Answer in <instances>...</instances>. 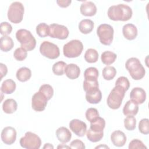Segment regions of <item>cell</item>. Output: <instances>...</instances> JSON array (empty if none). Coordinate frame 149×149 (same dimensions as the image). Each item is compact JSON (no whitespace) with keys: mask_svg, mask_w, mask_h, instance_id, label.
Listing matches in <instances>:
<instances>
[{"mask_svg":"<svg viewBox=\"0 0 149 149\" xmlns=\"http://www.w3.org/2000/svg\"><path fill=\"white\" fill-rule=\"evenodd\" d=\"M132 10L125 4H118L110 6L108 10V17L113 21H127L132 16Z\"/></svg>","mask_w":149,"mask_h":149,"instance_id":"cell-1","label":"cell"},{"mask_svg":"<svg viewBox=\"0 0 149 149\" xmlns=\"http://www.w3.org/2000/svg\"><path fill=\"white\" fill-rule=\"evenodd\" d=\"M125 67L134 80H140L145 75V69L139 59L137 58H130L128 59L126 62Z\"/></svg>","mask_w":149,"mask_h":149,"instance_id":"cell-2","label":"cell"},{"mask_svg":"<svg viewBox=\"0 0 149 149\" xmlns=\"http://www.w3.org/2000/svg\"><path fill=\"white\" fill-rule=\"evenodd\" d=\"M16 37L21 47L27 51H32L35 48L36 40L30 31L23 29H19L16 33Z\"/></svg>","mask_w":149,"mask_h":149,"instance_id":"cell-3","label":"cell"},{"mask_svg":"<svg viewBox=\"0 0 149 149\" xmlns=\"http://www.w3.org/2000/svg\"><path fill=\"white\" fill-rule=\"evenodd\" d=\"M126 91L119 86H115L107 98V105L112 109H117L120 107Z\"/></svg>","mask_w":149,"mask_h":149,"instance_id":"cell-4","label":"cell"},{"mask_svg":"<svg viewBox=\"0 0 149 149\" xmlns=\"http://www.w3.org/2000/svg\"><path fill=\"white\" fill-rule=\"evenodd\" d=\"M83 49V45L79 40H73L63 45V52L65 56L69 58L80 56Z\"/></svg>","mask_w":149,"mask_h":149,"instance_id":"cell-5","label":"cell"},{"mask_svg":"<svg viewBox=\"0 0 149 149\" xmlns=\"http://www.w3.org/2000/svg\"><path fill=\"white\" fill-rule=\"evenodd\" d=\"M24 8L23 5L20 2H12L8 11V18L13 23H20L23 18Z\"/></svg>","mask_w":149,"mask_h":149,"instance_id":"cell-6","label":"cell"},{"mask_svg":"<svg viewBox=\"0 0 149 149\" xmlns=\"http://www.w3.org/2000/svg\"><path fill=\"white\" fill-rule=\"evenodd\" d=\"M113 29L108 24H101L97 29L100 41L105 45H109L113 38Z\"/></svg>","mask_w":149,"mask_h":149,"instance_id":"cell-7","label":"cell"},{"mask_svg":"<svg viewBox=\"0 0 149 149\" xmlns=\"http://www.w3.org/2000/svg\"><path fill=\"white\" fill-rule=\"evenodd\" d=\"M22 147L27 149H38L41 144L40 137L31 132H27L23 137L20 139Z\"/></svg>","mask_w":149,"mask_h":149,"instance_id":"cell-8","label":"cell"},{"mask_svg":"<svg viewBox=\"0 0 149 149\" xmlns=\"http://www.w3.org/2000/svg\"><path fill=\"white\" fill-rule=\"evenodd\" d=\"M40 52L44 56L51 59H56L60 55L59 47L56 44L48 41H44L41 44Z\"/></svg>","mask_w":149,"mask_h":149,"instance_id":"cell-9","label":"cell"},{"mask_svg":"<svg viewBox=\"0 0 149 149\" xmlns=\"http://www.w3.org/2000/svg\"><path fill=\"white\" fill-rule=\"evenodd\" d=\"M49 36L51 38L65 40L69 36V30L63 25L54 23L49 25Z\"/></svg>","mask_w":149,"mask_h":149,"instance_id":"cell-10","label":"cell"},{"mask_svg":"<svg viewBox=\"0 0 149 149\" xmlns=\"http://www.w3.org/2000/svg\"><path fill=\"white\" fill-rule=\"evenodd\" d=\"M48 99L41 92L36 93L31 98L32 108L37 112L42 111L45 109L47 105Z\"/></svg>","mask_w":149,"mask_h":149,"instance_id":"cell-11","label":"cell"},{"mask_svg":"<svg viewBox=\"0 0 149 149\" xmlns=\"http://www.w3.org/2000/svg\"><path fill=\"white\" fill-rule=\"evenodd\" d=\"M16 135L17 133L14 127L7 126L2 130L1 135V140L5 144L11 145L16 141Z\"/></svg>","mask_w":149,"mask_h":149,"instance_id":"cell-12","label":"cell"},{"mask_svg":"<svg viewBox=\"0 0 149 149\" xmlns=\"http://www.w3.org/2000/svg\"><path fill=\"white\" fill-rule=\"evenodd\" d=\"M69 127L70 130L79 137L84 136L87 131V125L86 123L77 119H74L70 121Z\"/></svg>","mask_w":149,"mask_h":149,"instance_id":"cell-13","label":"cell"},{"mask_svg":"<svg viewBox=\"0 0 149 149\" xmlns=\"http://www.w3.org/2000/svg\"><path fill=\"white\" fill-rule=\"evenodd\" d=\"M130 100L137 104H141L146 100V93L144 89L140 87L133 88L130 93Z\"/></svg>","mask_w":149,"mask_h":149,"instance_id":"cell-14","label":"cell"},{"mask_svg":"<svg viewBox=\"0 0 149 149\" xmlns=\"http://www.w3.org/2000/svg\"><path fill=\"white\" fill-rule=\"evenodd\" d=\"M111 140L115 146L122 147L126 143V136L123 132L119 130H115L111 135Z\"/></svg>","mask_w":149,"mask_h":149,"instance_id":"cell-15","label":"cell"},{"mask_svg":"<svg viewBox=\"0 0 149 149\" xmlns=\"http://www.w3.org/2000/svg\"><path fill=\"white\" fill-rule=\"evenodd\" d=\"M80 10L85 16H93L97 13V7L91 1H85L81 3Z\"/></svg>","mask_w":149,"mask_h":149,"instance_id":"cell-16","label":"cell"},{"mask_svg":"<svg viewBox=\"0 0 149 149\" xmlns=\"http://www.w3.org/2000/svg\"><path fill=\"white\" fill-rule=\"evenodd\" d=\"M122 33L125 38L128 40H133L137 36V29L133 24H126L123 26Z\"/></svg>","mask_w":149,"mask_h":149,"instance_id":"cell-17","label":"cell"},{"mask_svg":"<svg viewBox=\"0 0 149 149\" xmlns=\"http://www.w3.org/2000/svg\"><path fill=\"white\" fill-rule=\"evenodd\" d=\"M65 73L69 79L74 80L79 77L80 74V69L77 65L70 63L66 66Z\"/></svg>","mask_w":149,"mask_h":149,"instance_id":"cell-18","label":"cell"},{"mask_svg":"<svg viewBox=\"0 0 149 149\" xmlns=\"http://www.w3.org/2000/svg\"><path fill=\"white\" fill-rule=\"evenodd\" d=\"M56 136L60 142L66 143L71 139L72 133L68 128L62 126L56 130Z\"/></svg>","mask_w":149,"mask_h":149,"instance_id":"cell-19","label":"cell"},{"mask_svg":"<svg viewBox=\"0 0 149 149\" xmlns=\"http://www.w3.org/2000/svg\"><path fill=\"white\" fill-rule=\"evenodd\" d=\"M138 111V104L131 100L126 102L123 108V113L125 116H134L137 113Z\"/></svg>","mask_w":149,"mask_h":149,"instance_id":"cell-20","label":"cell"},{"mask_svg":"<svg viewBox=\"0 0 149 149\" xmlns=\"http://www.w3.org/2000/svg\"><path fill=\"white\" fill-rule=\"evenodd\" d=\"M83 86L86 93L97 90L99 88L98 80L97 79L93 77L84 78Z\"/></svg>","mask_w":149,"mask_h":149,"instance_id":"cell-21","label":"cell"},{"mask_svg":"<svg viewBox=\"0 0 149 149\" xmlns=\"http://www.w3.org/2000/svg\"><path fill=\"white\" fill-rule=\"evenodd\" d=\"M102 98L101 91L98 89L86 93V99L90 104H95L99 103Z\"/></svg>","mask_w":149,"mask_h":149,"instance_id":"cell-22","label":"cell"},{"mask_svg":"<svg viewBox=\"0 0 149 149\" xmlns=\"http://www.w3.org/2000/svg\"><path fill=\"white\" fill-rule=\"evenodd\" d=\"M94 27V22L90 19H83L79 24V29L83 34H87L91 33Z\"/></svg>","mask_w":149,"mask_h":149,"instance_id":"cell-23","label":"cell"},{"mask_svg":"<svg viewBox=\"0 0 149 149\" xmlns=\"http://www.w3.org/2000/svg\"><path fill=\"white\" fill-rule=\"evenodd\" d=\"M17 104L14 99L9 98L3 102L2 109L6 113H13L17 110Z\"/></svg>","mask_w":149,"mask_h":149,"instance_id":"cell-24","label":"cell"},{"mask_svg":"<svg viewBox=\"0 0 149 149\" xmlns=\"http://www.w3.org/2000/svg\"><path fill=\"white\" fill-rule=\"evenodd\" d=\"M16 78L21 82H25L29 80L31 76V70L26 67H22L16 72Z\"/></svg>","mask_w":149,"mask_h":149,"instance_id":"cell-25","label":"cell"},{"mask_svg":"<svg viewBox=\"0 0 149 149\" xmlns=\"http://www.w3.org/2000/svg\"><path fill=\"white\" fill-rule=\"evenodd\" d=\"M16 83L12 79H7L3 81L1 87V92L6 94H10L16 90Z\"/></svg>","mask_w":149,"mask_h":149,"instance_id":"cell-26","label":"cell"},{"mask_svg":"<svg viewBox=\"0 0 149 149\" xmlns=\"http://www.w3.org/2000/svg\"><path fill=\"white\" fill-rule=\"evenodd\" d=\"M105 127V120L104 118L98 116L93 122H90V129L95 132H102Z\"/></svg>","mask_w":149,"mask_h":149,"instance_id":"cell-27","label":"cell"},{"mask_svg":"<svg viewBox=\"0 0 149 149\" xmlns=\"http://www.w3.org/2000/svg\"><path fill=\"white\" fill-rule=\"evenodd\" d=\"M14 46L13 40L8 36H3L0 40V48L3 52H8Z\"/></svg>","mask_w":149,"mask_h":149,"instance_id":"cell-28","label":"cell"},{"mask_svg":"<svg viewBox=\"0 0 149 149\" xmlns=\"http://www.w3.org/2000/svg\"><path fill=\"white\" fill-rule=\"evenodd\" d=\"M116 57L117 55L114 52L109 51H107L104 52L101 54V59L104 64L106 65H109L115 61Z\"/></svg>","mask_w":149,"mask_h":149,"instance_id":"cell-29","label":"cell"},{"mask_svg":"<svg viewBox=\"0 0 149 149\" xmlns=\"http://www.w3.org/2000/svg\"><path fill=\"white\" fill-rule=\"evenodd\" d=\"M84 59L87 62L92 63L96 62L98 59V53L93 48L87 49L84 54Z\"/></svg>","mask_w":149,"mask_h":149,"instance_id":"cell-30","label":"cell"},{"mask_svg":"<svg viewBox=\"0 0 149 149\" xmlns=\"http://www.w3.org/2000/svg\"><path fill=\"white\" fill-rule=\"evenodd\" d=\"M116 74V70L113 66H107L102 70V76L106 80H112Z\"/></svg>","mask_w":149,"mask_h":149,"instance_id":"cell-31","label":"cell"},{"mask_svg":"<svg viewBox=\"0 0 149 149\" xmlns=\"http://www.w3.org/2000/svg\"><path fill=\"white\" fill-rule=\"evenodd\" d=\"M49 26L45 23H41L36 27V33L40 37H46L49 36Z\"/></svg>","mask_w":149,"mask_h":149,"instance_id":"cell-32","label":"cell"},{"mask_svg":"<svg viewBox=\"0 0 149 149\" xmlns=\"http://www.w3.org/2000/svg\"><path fill=\"white\" fill-rule=\"evenodd\" d=\"M66 63L63 61H58L55 63L52 66V72L57 76H62L65 73V69Z\"/></svg>","mask_w":149,"mask_h":149,"instance_id":"cell-33","label":"cell"},{"mask_svg":"<svg viewBox=\"0 0 149 149\" xmlns=\"http://www.w3.org/2000/svg\"><path fill=\"white\" fill-rule=\"evenodd\" d=\"M86 136L90 141L95 143L100 141L102 139L104 136V132H95L89 129L87 132Z\"/></svg>","mask_w":149,"mask_h":149,"instance_id":"cell-34","label":"cell"},{"mask_svg":"<svg viewBox=\"0 0 149 149\" xmlns=\"http://www.w3.org/2000/svg\"><path fill=\"white\" fill-rule=\"evenodd\" d=\"M38 91L43 94L47 97L48 100H49L54 95V89L52 87L48 84H44L41 86Z\"/></svg>","mask_w":149,"mask_h":149,"instance_id":"cell-35","label":"cell"},{"mask_svg":"<svg viewBox=\"0 0 149 149\" xmlns=\"http://www.w3.org/2000/svg\"><path fill=\"white\" fill-rule=\"evenodd\" d=\"M136 119L133 116H127L124 119V126L126 129L129 131L133 130L136 128Z\"/></svg>","mask_w":149,"mask_h":149,"instance_id":"cell-36","label":"cell"},{"mask_svg":"<svg viewBox=\"0 0 149 149\" xmlns=\"http://www.w3.org/2000/svg\"><path fill=\"white\" fill-rule=\"evenodd\" d=\"M27 56V51L24 48L20 47L15 49L13 52L14 58L19 61H22L24 60Z\"/></svg>","mask_w":149,"mask_h":149,"instance_id":"cell-37","label":"cell"},{"mask_svg":"<svg viewBox=\"0 0 149 149\" xmlns=\"http://www.w3.org/2000/svg\"><path fill=\"white\" fill-rule=\"evenodd\" d=\"M98 116H100L98 111L94 108H90L87 109L86 112V118L90 122H93Z\"/></svg>","mask_w":149,"mask_h":149,"instance_id":"cell-38","label":"cell"},{"mask_svg":"<svg viewBox=\"0 0 149 149\" xmlns=\"http://www.w3.org/2000/svg\"><path fill=\"white\" fill-rule=\"evenodd\" d=\"M139 129L141 133L148 134L149 133V120L147 118L142 119L139 124Z\"/></svg>","mask_w":149,"mask_h":149,"instance_id":"cell-39","label":"cell"},{"mask_svg":"<svg viewBox=\"0 0 149 149\" xmlns=\"http://www.w3.org/2000/svg\"><path fill=\"white\" fill-rule=\"evenodd\" d=\"M115 86H121L126 91L130 87V82L127 77L125 76H120L116 80L115 82Z\"/></svg>","mask_w":149,"mask_h":149,"instance_id":"cell-40","label":"cell"},{"mask_svg":"<svg viewBox=\"0 0 149 149\" xmlns=\"http://www.w3.org/2000/svg\"><path fill=\"white\" fill-rule=\"evenodd\" d=\"M99 72L98 69L94 67H89L87 68L84 73V78L86 77H93L98 79Z\"/></svg>","mask_w":149,"mask_h":149,"instance_id":"cell-41","label":"cell"},{"mask_svg":"<svg viewBox=\"0 0 149 149\" xmlns=\"http://www.w3.org/2000/svg\"><path fill=\"white\" fill-rule=\"evenodd\" d=\"M12 31V27L8 22H3L0 25V33L3 36H8Z\"/></svg>","mask_w":149,"mask_h":149,"instance_id":"cell-42","label":"cell"},{"mask_svg":"<svg viewBox=\"0 0 149 149\" xmlns=\"http://www.w3.org/2000/svg\"><path fill=\"white\" fill-rule=\"evenodd\" d=\"M129 149L133 148H147V147L143 144V143L139 139L132 140L129 144Z\"/></svg>","mask_w":149,"mask_h":149,"instance_id":"cell-43","label":"cell"},{"mask_svg":"<svg viewBox=\"0 0 149 149\" xmlns=\"http://www.w3.org/2000/svg\"><path fill=\"white\" fill-rule=\"evenodd\" d=\"M71 148H79V149H84L86 148L83 142L79 139H76L73 140L69 146Z\"/></svg>","mask_w":149,"mask_h":149,"instance_id":"cell-44","label":"cell"},{"mask_svg":"<svg viewBox=\"0 0 149 149\" xmlns=\"http://www.w3.org/2000/svg\"><path fill=\"white\" fill-rule=\"evenodd\" d=\"M72 1L70 0H58L57 4L61 8H67L70 4Z\"/></svg>","mask_w":149,"mask_h":149,"instance_id":"cell-45","label":"cell"},{"mask_svg":"<svg viewBox=\"0 0 149 149\" xmlns=\"http://www.w3.org/2000/svg\"><path fill=\"white\" fill-rule=\"evenodd\" d=\"M0 69H1L0 71H1V79H2L3 78V77L5 76L6 74H7L8 69H7V67H6V66L5 65L1 63H0Z\"/></svg>","mask_w":149,"mask_h":149,"instance_id":"cell-46","label":"cell"},{"mask_svg":"<svg viewBox=\"0 0 149 149\" xmlns=\"http://www.w3.org/2000/svg\"><path fill=\"white\" fill-rule=\"evenodd\" d=\"M43 148L44 149H45V148H49V149L52 148V149H53L54 146L52 144H49V143H46V144H45L44 146L43 147Z\"/></svg>","mask_w":149,"mask_h":149,"instance_id":"cell-47","label":"cell"},{"mask_svg":"<svg viewBox=\"0 0 149 149\" xmlns=\"http://www.w3.org/2000/svg\"><path fill=\"white\" fill-rule=\"evenodd\" d=\"M58 148H70L69 146H63V144H62L61 146H59L57 147Z\"/></svg>","mask_w":149,"mask_h":149,"instance_id":"cell-48","label":"cell"},{"mask_svg":"<svg viewBox=\"0 0 149 149\" xmlns=\"http://www.w3.org/2000/svg\"><path fill=\"white\" fill-rule=\"evenodd\" d=\"M109 148V147L105 145H104V146L101 145V146H97L95 147V148Z\"/></svg>","mask_w":149,"mask_h":149,"instance_id":"cell-49","label":"cell"}]
</instances>
